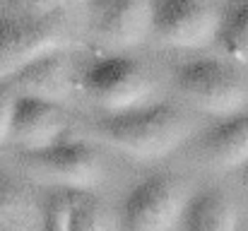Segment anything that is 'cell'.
Wrapping results in <instances>:
<instances>
[{"label": "cell", "mask_w": 248, "mask_h": 231, "mask_svg": "<svg viewBox=\"0 0 248 231\" xmlns=\"http://www.w3.org/2000/svg\"><path fill=\"white\" fill-rule=\"evenodd\" d=\"M78 84L108 116L145 108L155 94V79L147 68L125 56H106L87 63L78 73Z\"/></svg>", "instance_id": "obj_2"}, {"label": "cell", "mask_w": 248, "mask_h": 231, "mask_svg": "<svg viewBox=\"0 0 248 231\" xmlns=\"http://www.w3.org/2000/svg\"><path fill=\"white\" fill-rule=\"evenodd\" d=\"M96 135L140 161L164 159L183 147L195 130L190 116L171 104H150L138 111L113 113L94 123Z\"/></svg>", "instance_id": "obj_1"}, {"label": "cell", "mask_w": 248, "mask_h": 231, "mask_svg": "<svg viewBox=\"0 0 248 231\" xmlns=\"http://www.w3.org/2000/svg\"><path fill=\"white\" fill-rule=\"evenodd\" d=\"M190 195L186 193L183 181L157 173L138 183L123 212L125 231H176L181 229Z\"/></svg>", "instance_id": "obj_6"}, {"label": "cell", "mask_w": 248, "mask_h": 231, "mask_svg": "<svg viewBox=\"0 0 248 231\" xmlns=\"http://www.w3.org/2000/svg\"><path fill=\"white\" fill-rule=\"evenodd\" d=\"M70 193V229L73 231H113V215L108 205L89 190Z\"/></svg>", "instance_id": "obj_14"}, {"label": "cell", "mask_w": 248, "mask_h": 231, "mask_svg": "<svg viewBox=\"0 0 248 231\" xmlns=\"http://www.w3.org/2000/svg\"><path fill=\"white\" fill-rule=\"evenodd\" d=\"M68 135V113L61 104L17 96L12 138L10 142L19 147V152L46 150Z\"/></svg>", "instance_id": "obj_10"}, {"label": "cell", "mask_w": 248, "mask_h": 231, "mask_svg": "<svg viewBox=\"0 0 248 231\" xmlns=\"http://www.w3.org/2000/svg\"><path fill=\"white\" fill-rule=\"evenodd\" d=\"M75 84H78V73L68 51L46 53L31 61L27 68H22L17 75L5 82V87L15 96L41 99V101L61 104V106L63 101L70 99Z\"/></svg>", "instance_id": "obj_9"}, {"label": "cell", "mask_w": 248, "mask_h": 231, "mask_svg": "<svg viewBox=\"0 0 248 231\" xmlns=\"http://www.w3.org/2000/svg\"><path fill=\"white\" fill-rule=\"evenodd\" d=\"M181 231H236V207L219 188H207L188 200Z\"/></svg>", "instance_id": "obj_12"}, {"label": "cell", "mask_w": 248, "mask_h": 231, "mask_svg": "<svg viewBox=\"0 0 248 231\" xmlns=\"http://www.w3.org/2000/svg\"><path fill=\"white\" fill-rule=\"evenodd\" d=\"M219 41L234 61L248 65V0L236 2L227 12V17L222 19Z\"/></svg>", "instance_id": "obj_15"}, {"label": "cell", "mask_w": 248, "mask_h": 231, "mask_svg": "<svg viewBox=\"0 0 248 231\" xmlns=\"http://www.w3.org/2000/svg\"><path fill=\"white\" fill-rule=\"evenodd\" d=\"M73 46L65 27L53 17H27V19H0V84L15 77L31 61L68 51Z\"/></svg>", "instance_id": "obj_5"}, {"label": "cell", "mask_w": 248, "mask_h": 231, "mask_svg": "<svg viewBox=\"0 0 248 231\" xmlns=\"http://www.w3.org/2000/svg\"><path fill=\"white\" fill-rule=\"evenodd\" d=\"M15 104H17V96H15L5 84H0V147L7 145L10 138H12Z\"/></svg>", "instance_id": "obj_18"}, {"label": "cell", "mask_w": 248, "mask_h": 231, "mask_svg": "<svg viewBox=\"0 0 248 231\" xmlns=\"http://www.w3.org/2000/svg\"><path fill=\"white\" fill-rule=\"evenodd\" d=\"M241 183H244V188L248 190V164L241 169Z\"/></svg>", "instance_id": "obj_19"}, {"label": "cell", "mask_w": 248, "mask_h": 231, "mask_svg": "<svg viewBox=\"0 0 248 231\" xmlns=\"http://www.w3.org/2000/svg\"><path fill=\"white\" fill-rule=\"evenodd\" d=\"M0 222L12 229H29L44 222V212L36 205L31 190L12 173L0 169Z\"/></svg>", "instance_id": "obj_13"}, {"label": "cell", "mask_w": 248, "mask_h": 231, "mask_svg": "<svg viewBox=\"0 0 248 231\" xmlns=\"http://www.w3.org/2000/svg\"><path fill=\"white\" fill-rule=\"evenodd\" d=\"M92 31L111 48H135L152 36L155 0H89Z\"/></svg>", "instance_id": "obj_8"}, {"label": "cell", "mask_w": 248, "mask_h": 231, "mask_svg": "<svg viewBox=\"0 0 248 231\" xmlns=\"http://www.w3.org/2000/svg\"><path fill=\"white\" fill-rule=\"evenodd\" d=\"M78 2H89V0H15L17 7H22L29 17H53L56 12L78 5Z\"/></svg>", "instance_id": "obj_17"}, {"label": "cell", "mask_w": 248, "mask_h": 231, "mask_svg": "<svg viewBox=\"0 0 248 231\" xmlns=\"http://www.w3.org/2000/svg\"><path fill=\"white\" fill-rule=\"evenodd\" d=\"M41 231H73L70 229V193L56 190L44 207Z\"/></svg>", "instance_id": "obj_16"}, {"label": "cell", "mask_w": 248, "mask_h": 231, "mask_svg": "<svg viewBox=\"0 0 248 231\" xmlns=\"http://www.w3.org/2000/svg\"><path fill=\"white\" fill-rule=\"evenodd\" d=\"M202 159L222 171L244 169L248 164V111L222 118L200 140Z\"/></svg>", "instance_id": "obj_11"}, {"label": "cell", "mask_w": 248, "mask_h": 231, "mask_svg": "<svg viewBox=\"0 0 248 231\" xmlns=\"http://www.w3.org/2000/svg\"><path fill=\"white\" fill-rule=\"evenodd\" d=\"M222 17L207 0H155L152 39L169 48H205L219 39Z\"/></svg>", "instance_id": "obj_7"}, {"label": "cell", "mask_w": 248, "mask_h": 231, "mask_svg": "<svg viewBox=\"0 0 248 231\" xmlns=\"http://www.w3.org/2000/svg\"><path fill=\"white\" fill-rule=\"evenodd\" d=\"M0 231H17V229H12V227H7V224H2V222H0Z\"/></svg>", "instance_id": "obj_20"}, {"label": "cell", "mask_w": 248, "mask_h": 231, "mask_svg": "<svg viewBox=\"0 0 248 231\" xmlns=\"http://www.w3.org/2000/svg\"><path fill=\"white\" fill-rule=\"evenodd\" d=\"M19 164L29 173L58 185L61 190L92 193L106 176L99 152L82 140H68V138L46 150L19 152Z\"/></svg>", "instance_id": "obj_4"}, {"label": "cell", "mask_w": 248, "mask_h": 231, "mask_svg": "<svg viewBox=\"0 0 248 231\" xmlns=\"http://www.w3.org/2000/svg\"><path fill=\"white\" fill-rule=\"evenodd\" d=\"M173 84L190 106L207 116L229 118L246 111V79L222 61H188L173 70Z\"/></svg>", "instance_id": "obj_3"}]
</instances>
